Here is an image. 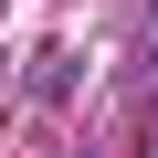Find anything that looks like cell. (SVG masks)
I'll return each instance as SVG.
<instances>
[]
</instances>
